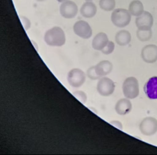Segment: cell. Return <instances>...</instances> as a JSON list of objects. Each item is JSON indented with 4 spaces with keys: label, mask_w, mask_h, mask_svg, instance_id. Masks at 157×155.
<instances>
[{
    "label": "cell",
    "mask_w": 157,
    "mask_h": 155,
    "mask_svg": "<svg viewBox=\"0 0 157 155\" xmlns=\"http://www.w3.org/2000/svg\"><path fill=\"white\" fill-rule=\"evenodd\" d=\"M44 41L50 46H62L66 44V34L64 31L59 26H54L46 31Z\"/></svg>",
    "instance_id": "6da1fadb"
},
{
    "label": "cell",
    "mask_w": 157,
    "mask_h": 155,
    "mask_svg": "<svg viewBox=\"0 0 157 155\" xmlns=\"http://www.w3.org/2000/svg\"><path fill=\"white\" fill-rule=\"evenodd\" d=\"M132 105L129 98H121L117 102L114 110L120 115H126L131 112Z\"/></svg>",
    "instance_id": "7c38bea8"
},
{
    "label": "cell",
    "mask_w": 157,
    "mask_h": 155,
    "mask_svg": "<svg viewBox=\"0 0 157 155\" xmlns=\"http://www.w3.org/2000/svg\"><path fill=\"white\" fill-rule=\"evenodd\" d=\"M86 2H87V1H93V0H86Z\"/></svg>",
    "instance_id": "4316f807"
},
{
    "label": "cell",
    "mask_w": 157,
    "mask_h": 155,
    "mask_svg": "<svg viewBox=\"0 0 157 155\" xmlns=\"http://www.w3.org/2000/svg\"><path fill=\"white\" fill-rule=\"evenodd\" d=\"M67 80L72 87H80L86 82V74L81 69L73 68L68 72Z\"/></svg>",
    "instance_id": "277c9868"
},
{
    "label": "cell",
    "mask_w": 157,
    "mask_h": 155,
    "mask_svg": "<svg viewBox=\"0 0 157 155\" xmlns=\"http://www.w3.org/2000/svg\"><path fill=\"white\" fill-rule=\"evenodd\" d=\"M86 76L90 80H95L100 79V77L98 75L95 71V66H91L86 71Z\"/></svg>",
    "instance_id": "44dd1931"
},
{
    "label": "cell",
    "mask_w": 157,
    "mask_h": 155,
    "mask_svg": "<svg viewBox=\"0 0 157 155\" xmlns=\"http://www.w3.org/2000/svg\"><path fill=\"white\" fill-rule=\"evenodd\" d=\"M73 31L76 35L84 39H88L93 35L91 26L87 21L83 20L75 22L73 26Z\"/></svg>",
    "instance_id": "ba28073f"
},
{
    "label": "cell",
    "mask_w": 157,
    "mask_h": 155,
    "mask_svg": "<svg viewBox=\"0 0 157 155\" xmlns=\"http://www.w3.org/2000/svg\"><path fill=\"white\" fill-rule=\"evenodd\" d=\"M100 7L105 12H110L114 10L116 6L115 0H100Z\"/></svg>",
    "instance_id": "d6986e66"
},
{
    "label": "cell",
    "mask_w": 157,
    "mask_h": 155,
    "mask_svg": "<svg viewBox=\"0 0 157 155\" xmlns=\"http://www.w3.org/2000/svg\"><path fill=\"white\" fill-rule=\"evenodd\" d=\"M109 123H110V125H113V126H114L116 128H117V129H119V130H122V129H123V125L120 121L113 120V121H111V122H109Z\"/></svg>",
    "instance_id": "cb8c5ba5"
},
{
    "label": "cell",
    "mask_w": 157,
    "mask_h": 155,
    "mask_svg": "<svg viewBox=\"0 0 157 155\" xmlns=\"http://www.w3.org/2000/svg\"><path fill=\"white\" fill-rule=\"evenodd\" d=\"M73 95L75 98H77L80 103H82V104H86L87 97L86 93H85L84 91H74L73 93Z\"/></svg>",
    "instance_id": "ffe728a7"
},
{
    "label": "cell",
    "mask_w": 157,
    "mask_h": 155,
    "mask_svg": "<svg viewBox=\"0 0 157 155\" xmlns=\"http://www.w3.org/2000/svg\"><path fill=\"white\" fill-rule=\"evenodd\" d=\"M95 66L96 73L100 78L108 75L111 73L113 69V65L112 64V62L107 60H102Z\"/></svg>",
    "instance_id": "5bb4252c"
},
{
    "label": "cell",
    "mask_w": 157,
    "mask_h": 155,
    "mask_svg": "<svg viewBox=\"0 0 157 155\" xmlns=\"http://www.w3.org/2000/svg\"><path fill=\"white\" fill-rule=\"evenodd\" d=\"M132 19V15L129 10L125 9H116L111 15V20L114 26L119 28H124L129 25Z\"/></svg>",
    "instance_id": "7a4b0ae2"
},
{
    "label": "cell",
    "mask_w": 157,
    "mask_h": 155,
    "mask_svg": "<svg viewBox=\"0 0 157 155\" xmlns=\"http://www.w3.org/2000/svg\"><path fill=\"white\" fill-rule=\"evenodd\" d=\"M80 12L85 18H93L97 13V6L92 1H87L82 4Z\"/></svg>",
    "instance_id": "9a60e30c"
},
{
    "label": "cell",
    "mask_w": 157,
    "mask_h": 155,
    "mask_svg": "<svg viewBox=\"0 0 157 155\" xmlns=\"http://www.w3.org/2000/svg\"><path fill=\"white\" fill-rule=\"evenodd\" d=\"M141 56L144 61L147 64L155 63L157 60V46L149 44L143 47Z\"/></svg>",
    "instance_id": "9c48e42d"
},
{
    "label": "cell",
    "mask_w": 157,
    "mask_h": 155,
    "mask_svg": "<svg viewBox=\"0 0 157 155\" xmlns=\"http://www.w3.org/2000/svg\"><path fill=\"white\" fill-rule=\"evenodd\" d=\"M78 12V7L75 2L66 0L60 6V14L65 19H73Z\"/></svg>",
    "instance_id": "52a82bcc"
},
{
    "label": "cell",
    "mask_w": 157,
    "mask_h": 155,
    "mask_svg": "<svg viewBox=\"0 0 157 155\" xmlns=\"http://www.w3.org/2000/svg\"><path fill=\"white\" fill-rule=\"evenodd\" d=\"M114 47H115L114 43L113 41H109V42L107 43V44L106 45V46H105L101 51H102V53L105 55L111 54L114 50Z\"/></svg>",
    "instance_id": "7402d4cb"
},
{
    "label": "cell",
    "mask_w": 157,
    "mask_h": 155,
    "mask_svg": "<svg viewBox=\"0 0 157 155\" xmlns=\"http://www.w3.org/2000/svg\"><path fill=\"white\" fill-rule=\"evenodd\" d=\"M57 1L58 2H65V1H66V0H57Z\"/></svg>",
    "instance_id": "d4e9b609"
},
{
    "label": "cell",
    "mask_w": 157,
    "mask_h": 155,
    "mask_svg": "<svg viewBox=\"0 0 157 155\" xmlns=\"http://www.w3.org/2000/svg\"><path fill=\"white\" fill-rule=\"evenodd\" d=\"M132 39V36L128 31L121 30L115 35V41L119 46H124L128 45Z\"/></svg>",
    "instance_id": "2e32d148"
},
{
    "label": "cell",
    "mask_w": 157,
    "mask_h": 155,
    "mask_svg": "<svg viewBox=\"0 0 157 155\" xmlns=\"http://www.w3.org/2000/svg\"><path fill=\"white\" fill-rule=\"evenodd\" d=\"M19 19L21 20V22L24 30L28 31L31 26L30 20H29L26 17H24V16H19Z\"/></svg>",
    "instance_id": "603a6c76"
},
{
    "label": "cell",
    "mask_w": 157,
    "mask_h": 155,
    "mask_svg": "<svg viewBox=\"0 0 157 155\" xmlns=\"http://www.w3.org/2000/svg\"><path fill=\"white\" fill-rule=\"evenodd\" d=\"M136 26L138 29H151L154 24V18L151 13L144 11L142 14L136 17Z\"/></svg>",
    "instance_id": "30bf717a"
},
{
    "label": "cell",
    "mask_w": 157,
    "mask_h": 155,
    "mask_svg": "<svg viewBox=\"0 0 157 155\" xmlns=\"http://www.w3.org/2000/svg\"><path fill=\"white\" fill-rule=\"evenodd\" d=\"M115 90V83L113 80L107 77H102L100 78L97 84V91L100 95L107 96L111 95Z\"/></svg>",
    "instance_id": "5b68a950"
},
{
    "label": "cell",
    "mask_w": 157,
    "mask_h": 155,
    "mask_svg": "<svg viewBox=\"0 0 157 155\" xmlns=\"http://www.w3.org/2000/svg\"><path fill=\"white\" fill-rule=\"evenodd\" d=\"M136 37L141 41H147L151 39V29H138L136 31Z\"/></svg>",
    "instance_id": "ac0fdd59"
},
{
    "label": "cell",
    "mask_w": 157,
    "mask_h": 155,
    "mask_svg": "<svg viewBox=\"0 0 157 155\" xmlns=\"http://www.w3.org/2000/svg\"><path fill=\"white\" fill-rule=\"evenodd\" d=\"M37 2H44V1H46V0H36Z\"/></svg>",
    "instance_id": "484cf974"
},
{
    "label": "cell",
    "mask_w": 157,
    "mask_h": 155,
    "mask_svg": "<svg viewBox=\"0 0 157 155\" xmlns=\"http://www.w3.org/2000/svg\"><path fill=\"white\" fill-rule=\"evenodd\" d=\"M122 91L125 98L134 99L140 95V85L135 77L126 78L122 84Z\"/></svg>",
    "instance_id": "3957f363"
},
{
    "label": "cell",
    "mask_w": 157,
    "mask_h": 155,
    "mask_svg": "<svg viewBox=\"0 0 157 155\" xmlns=\"http://www.w3.org/2000/svg\"><path fill=\"white\" fill-rule=\"evenodd\" d=\"M144 91L150 100H157V76L150 78L146 82Z\"/></svg>",
    "instance_id": "8fae6325"
},
{
    "label": "cell",
    "mask_w": 157,
    "mask_h": 155,
    "mask_svg": "<svg viewBox=\"0 0 157 155\" xmlns=\"http://www.w3.org/2000/svg\"><path fill=\"white\" fill-rule=\"evenodd\" d=\"M140 132L146 136H152L157 132V119L147 117L143 119L140 125Z\"/></svg>",
    "instance_id": "8992f818"
},
{
    "label": "cell",
    "mask_w": 157,
    "mask_h": 155,
    "mask_svg": "<svg viewBox=\"0 0 157 155\" xmlns=\"http://www.w3.org/2000/svg\"><path fill=\"white\" fill-rule=\"evenodd\" d=\"M129 12L132 16L139 17L144 12L143 4L139 0H134L129 5Z\"/></svg>",
    "instance_id": "e0dca14e"
},
{
    "label": "cell",
    "mask_w": 157,
    "mask_h": 155,
    "mask_svg": "<svg viewBox=\"0 0 157 155\" xmlns=\"http://www.w3.org/2000/svg\"><path fill=\"white\" fill-rule=\"evenodd\" d=\"M109 42L108 37L104 32H100L95 35L92 41V46L95 50L102 51Z\"/></svg>",
    "instance_id": "4fadbf2b"
}]
</instances>
